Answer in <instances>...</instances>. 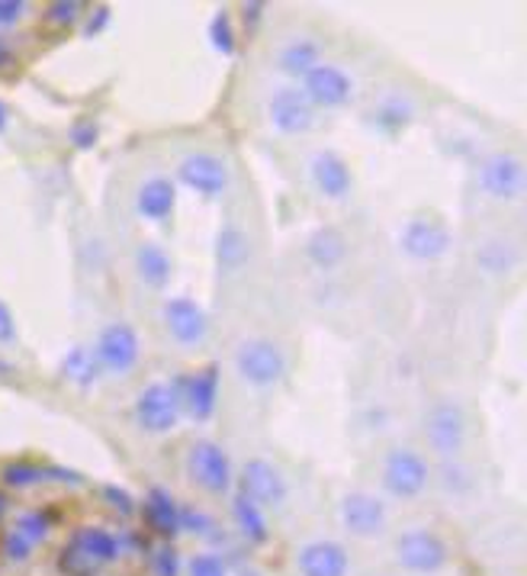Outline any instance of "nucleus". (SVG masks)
<instances>
[{
	"label": "nucleus",
	"mask_w": 527,
	"mask_h": 576,
	"mask_svg": "<svg viewBox=\"0 0 527 576\" xmlns=\"http://www.w3.org/2000/svg\"><path fill=\"white\" fill-rule=\"evenodd\" d=\"M396 564L415 576H434L451 564V547L431 529H409L396 538Z\"/></svg>",
	"instance_id": "obj_1"
},
{
	"label": "nucleus",
	"mask_w": 527,
	"mask_h": 576,
	"mask_svg": "<svg viewBox=\"0 0 527 576\" xmlns=\"http://www.w3.org/2000/svg\"><path fill=\"white\" fill-rule=\"evenodd\" d=\"M235 371L248 386L267 390V386L283 381L287 354L270 339H245L241 345L235 348Z\"/></svg>",
	"instance_id": "obj_2"
},
{
	"label": "nucleus",
	"mask_w": 527,
	"mask_h": 576,
	"mask_svg": "<svg viewBox=\"0 0 527 576\" xmlns=\"http://www.w3.org/2000/svg\"><path fill=\"white\" fill-rule=\"evenodd\" d=\"M431 467L412 448H392L383 461V487L392 500H415L428 490Z\"/></svg>",
	"instance_id": "obj_3"
},
{
	"label": "nucleus",
	"mask_w": 527,
	"mask_h": 576,
	"mask_svg": "<svg viewBox=\"0 0 527 576\" xmlns=\"http://www.w3.org/2000/svg\"><path fill=\"white\" fill-rule=\"evenodd\" d=\"M184 396L181 381L178 384H149L136 396V419L151 435H164L181 423Z\"/></svg>",
	"instance_id": "obj_4"
},
{
	"label": "nucleus",
	"mask_w": 527,
	"mask_h": 576,
	"mask_svg": "<svg viewBox=\"0 0 527 576\" xmlns=\"http://www.w3.org/2000/svg\"><path fill=\"white\" fill-rule=\"evenodd\" d=\"M187 470L193 477V483L209 493V497H223L232 490V461H228L226 448L203 438V441H193L187 455Z\"/></svg>",
	"instance_id": "obj_5"
},
{
	"label": "nucleus",
	"mask_w": 527,
	"mask_h": 576,
	"mask_svg": "<svg viewBox=\"0 0 527 576\" xmlns=\"http://www.w3.org/2000/svg\"><path fill=\"white\" fill-rule=\"evenodd\" d=\"M424 438H428L434 455H441L444 461H453L466 448V416H463V409L451 399L434 403L428 419H424Z\"/></svg>",
	"instance_id": "obj_6"
},
{
	"label": "nucleus",
	"mask_w": 527,
	"mask_h": 576,
	"mask_svg": "<svg viewBox=\"0 0 527 576\" xmlns=\"http://www.w3.org/2000/svg\"><path fill=\"white\" fill-rule=\"evenodd\" d=\"M94 358L104 371L110 374H132L139 367V358H142V342H139V332L129 326V322H110L94 348Z\"/></svg>",
	"instance_id": "obj_7"
},
{
	"label": "nucleus",
	"mask_w": 527,
	"mask_h": 576,
	"mask_svg": "<svg viewBox=\"0 0 527 576\" xmlns=\"http://www.w3.org/2000/svg\"><path fill=\"white\" fill-rule=\"evenodd\" d=\"M65 554L77 557L84 567H90L94 574H104L107 567H114L116 561L122 557V547H119V538H116L110 529H100V525H84V529H75L72 538L65 541L62 547Z\"/></svg>",
	"instance_id": "obj_8"
},
{
	"label": "nucleus",
	"mask_w": 527,
	"mask_h": 576,
	"mask_svg": "<svg viewBox=\"0 0 527 576\" xmlns=\"http://www.w3.org/2000/svg\"><path fill=\"white\" fill-rule=\"evenodd\" d=\"M228 164L213 152H190L181 164H178V181L190 188L193 193L216 200L228 191Z\"/></svg>",
	"instance_id": "obj_9"
},
{
	"label": "nucleus",
	"mask_w": 527,
	"mask_h": 576,
	"mask_svg": "<svg viewBox=\"0 0 527 576\" xmlns=\"http://www.w3.org/2000/svg\"><path fill=\"white\" fill-rule=\"evenodd\" d=\"M302 94L309 97L312 107L338 110V107H347L354 100V81L338 65L319 62L309 75L302 77Z\"/></svg>",
	"instance_id": "obj_10"
},
{
	"label": "nucleus",
	"mask_w": 527,
	"mask_h": 576,
	"mask_svg": "<svg viewBox=\"0 0 527 576\" xmlns=\"http://www.w3.org/2000/svg\"><path fill=\"white\" fill-rule=\"evenodd\" d=\"M161 316H164L168 335L178 345L196 348L203 345L206 335H209V316H206V309L200 307L196 300H190V297H171V300H164Z\"/></svg>",
	"instance_id": "obj_11"
},
{
	"label": "nucleus",
	"mask_w": 527,
	"mask_h": 576,
	"mask_svg": "<svg viewBox=\"0 0 527 576\" xmlns=\"http://www.w3.org/2000/svg\"><path fill=\"white\" fill-rule=\"evenodd\" d=\"M270 126L283 136H305L315 126V107L302 94V87H280L267 100Z\"/></svg>",
	"instance_id": "obj_12"
},
{
	"label": "nucleus",
	"mask_w": 527,
	"mask_h": 576,
	"mask_svg": "<svg viewBox=\"0 0 527 576\" xmlns=\"http://www.w3.org/2000/svg\"><path fill=\"white\" fill-rule=\"evenodd\" d=\"M341 525L354 535V538H379L386 532V505L377 500L374 493H364V490H354L347 493L338 505Z\"/></svg>",
	"instance_id": "obj_13"
},
{
	"label": "nucleus",
	"mask_w": 527,
	"mask_h": 576,
	"mask_svg": "<svg viewBox=\"0 0 527 576\" xmlns=\"http://www.w3.org/2000/svg\"><path fill=\"white\" fill-rule=\"evenodd\" d=\"M238 493H245L248 500L255 502V505H261V509H280L287 502L290 490H287L283 473L273 463L264 461V458H251V461L245 463V470H241V490Z\"/></svg>",
	"instance_id": "obj_14"
},
{
	"label": "nucleus",
	"mask_w": 527,
	"mask_h": 576,
	"mask_svg": "<svg viewBox=\"0 0 527 576\" xmlns=\"http://www.w3.org/2000/svg\"><path fill=\"white\" fill-rule=\"evenodd\" d=\"M451 230L438 220H424L418 216L412 223H406V230L399 235L402 252L415 262H438L451 252Z\"/></svg>",
	"instance_id": "obj_15"
},
{
	"label": "nucleus",
	"mask_w": 527,
	"mask_h": 576,
	"mask_svg": "<svg viewBox=\"0 0 527 576\" xmlns=\"http://www.w3.org/2000/svg\"><path fill=\"white\" fill-rule=\"evenodd\" d=\"M480 188L490 200H518L525 188V168L515 154L495 152L480 164Z\"/></svg>",
	"instance_id": "obj_16"
},
{
	"label": "nucleus",
	"mask_w": 527,
	"mask_h": 576,
	"mask_svg": "<svg viewBox=\"0 0 527 576\" xmlns=\"http://www.w3.org/2000/svg\"><path fill=\"white\" fill-rule=\"evenodd\" d=\"M181 396L196 423H209L219 406V364H206L196 374H187V381H181Z\"/></svg>",
	"instance_id": "obj_17"
},
{
	"label": "nucleus",
	"mask_w": 527,
	"mask_h": 576,
	"mask_svg": "<svg viewBox=\"0 0 527 576\" xmlns=\"http://www.w3.org/2000/svg\"><path fill=\"white\" fill-rule=\"evenodd\" d=\"M297 570H300V576H347L351 574V557L338 541H309L297 551Z\"/></svg>",
	"instance_id": "obj_18"
},
{
	"label": "nucleus",
	"mask_w": 527,
	"mask_h": 576,
	"mask_svg": "<svg viewBox=\"0 0 527 576\" xmlns=\"http://www.w3.org/2000/svg\"><path fill=\"white\" fill-rule=\"evenodd\" d=\"M309 174L315 181V188L322 196L329 200H344L351 188H354V178H351V168L338 152H315L309 161Z\"/></svg>",
	"instance_id": "obj_19"
},
{
	"label": "nucleus",
	"mask_w": 527,
	"mask_h": 576,
	"mask_svg": "<svg viewBox=\"0 0 527 576\" xmlns=\"http://www.w3.org/2000/svg\"><path fill=\"white\" fill-rule=\"evenodd\" d=\"M174 206H178V188L171 178H149L139 184L136 191V213L149 223H164L174 216Z\"/></svg>",
	"instance_id": "obj_20"
},
{
	"label": "nucleus",
	"mask_w": 527,
	"mask_h": 576,
	"mask_svg": "<svg viewBox=\"0 0 527 576\" xmlns=\"http://www.w3.org/2000/svg\"><path fill=\"white\" fill-rule=\"evenodd\" d=\"M142 515H146V525L158 538H174L181 535V505L174 502V497L161 487H154L146 505H142Z\"/></svg>",
	"instance_id": "obj_21"
},
{
	"label": "nucleus",
	"mask_w": 527,
	"mask_h": 576,
	"mask_svg": "<svg viewBox=\"0 0 527 576\" xmlns=\"http://www.w3.org/2000/svg\"><path fill=\"white\" fill-rule=\"evenodd\" d=\"M136 274L151 290H164L174 277V265H171V258L161 245L142 242V245H136Z\"/></svg>",
	"instance_id": "obj_22"
},
{
	"label": "nucleus",
	"mask_w": 527,
	"mask_h": 576,
	"mask_svg": "<svg viewBox=\"0 0 527 576\" xmlns=\"http://www.w3.org/2000/svg\"><path fill=\"white\" fill-rule=\"evenodd\" d=\"M305 258L319 270L338 268L341 262L347 258V238H344V232L335 230V226L312 232V238L305 242Z\"/></svg>",
	"instance_id": "obj_23"
},
{
	"label": "nucleus",
	"mask_w": 527,
	"mask_h": 576,
	"mask_svg": "<svg viewBox=\"0 0 527 576\" xmlns=\"http://www.w3.org/2000/svg\"><path fill=\"white\" fill-rule=\"evenodd\" d=\"M248 258H251V242H248L245 230L223 226L216 235V268H219V274L228 277V274L241 270L248 265Z\"/></svg>",
	"instance_id": "obj_24"
},
{
	"label": "nucleus",
	"mask_w": 527,
	"mask_h": 576,
	"mask_svg": "<svg viewBox=\"0 0 527 576\" xmlns=\"http://www.w3.org/2000/svg\"><path fill=\"white\" fill-rule=\"evenodd\" d=\"M232 519H235L238 532L251 541V544H264V541L270 538V525H267L264 509L255 505L245 493H235V500H232Z\"/></svg>",
	"instance_id": "obj_25"
},
{
	"label": "nucleus",
	"mask_w": 527,
	"mask_h": 576,
	"mask_svg": "<svg viewBox=\"0 0 527 576\" xmlns=\"http://www.w3.org/2000/svg\"><path fill=\"white\" fill-rule=\"evenodd\" d=\"M319 42L315 39H290L280 49V72L293 77H305L319 65Z\"/></svg>",
	"instance_id": "obj_26"
},
{
	"label": "nucleus",
	"mask_w": 527,
	"mask_h": 576,
	"mask_svg": "<svg viewBox=\"0 0 527 576\" xmlns=\"http://www.w3.org/2000/svg\"><path fill=\"white\" fill-rule=\"evenodd\" d=\"M100 364H97V358H94V351L84 345H75L68 354H65V361H62V374H65V381H72L75 386H94L100 381Z\"/></svg>",
	"instance_id": "obj_27"
},
{
	"label": "nucleus",
	"mask_w": 527,
	"mask_h": 576,
	"mask_svg": "<svg viewBox=\"0 0 527 576\" xmlns=\"http://www.w3.org/2000/svg\"><path fill=\"white\" fill-rule=\"evenodd\" d=\"M52 515L45 512V509H23L17 519H13V532L20 535V538H26L33 547H39V544H45L49 541V535H52Z\"/></svg>",
	"instance_id": "obj_28"
},
{
	"label": "nucleus",
	"mask_w": 527,
	"mask_h": 576,
	"mask_svg": "<svg viewBox=\"0 0 527 576\" xmlns=\"http://www.w3.org/2000/svg\"><path fill=\"white\" fill-rule=\"evenodd\" d=\"M0 483H3L7 490H30V487L45 483V467H39V463L33 461L3 463V470H0Z\"/></svg>",
	"instance_id": "obj_29"
},
{
	"label": "nucleus",
	"mask_w": 527,
	"mask_h": 576,
	"mask_svg": "<svg viewBox=\"0 0 527 576\" xmlns=\"http://www.w3.org/2000/svg\"><path fill=\"white\" fill-rule=\"evenodd\" d=\"M0 554H3L7 564H30L33 554H36V547L26 538H20L13 529H3V535H0Z\"/></svg>",
	"instance_id": "obj_30"
},
{
	"label": "nucleus",
	"mask_w": 527,
	"mask_h": 576,
	"mask_svg": "<svg viewBox=\"0 0 527 576\" xmlns=\"http://www.w3.org/2000/svg\"><path fill=\"white\" fill-rule=\"evenodd\" d=\"M377 122L383 129H389V132H396V129H402L406 122H409V116H412V107L406 104V100H399V97H389V100H383L377 107Z\"/></svg>",
	"instance_id": "obj_31"
},
{
	"label": "nucleus",
	"mask_w": 527,
	"mask_h": 576,
	"mask_svg": "<svg viewBox=\"0 0 527 576\" xmlns=\"http://www.w3.org/2000/svg\"><path fill=\"white\" fill-rule=\"evenodd\" d=\"M80 13H84V7L75 3V0H55V3H49L45 10H42V17H45V23L49 26H75L77 20H80Z\"/></svg>",
	"instance_id": "obj_32"
},
{
	"label": "nucleus",
	"mask_w": 527,
	"mask_h": 576,
	"mask_svg": "<svg viewBox=\"0 0 527 576\" xmlns=\"http://www.w3.org/2000/svg\"><path fill=\"white\" fill-rule=\"evenodd\" d=\"M151 576H181V557L171 544L151 551Z\"/></svg>",
	"instance_id": "obj_33"
},
{
	"label": "nucleus",
	"mask_w": 527,
	"mask_h": 576,
	"mask_svg": "<svg viewBox=\"0 0 527 576\" xmlns=\"http://www.w3.org/2000/svg\"><path fill=\"white\" fill-rule=\"evenodd\" d=\"M209 42H213V49L223 52V55H232V52H235V30H232L228 13H219V17L209 23Z\"/></svg>",
	"instance_id": "obj_34"
},
{
	"label": "nucleus",
	"mask_w": 527,
	"mask_h": 576,
	"mask_svg": "<svg viewBox=\"0 0 527 576\" xmlns=\"http://www.w3.org/2000/svg\"><path fill=\"white\" fill-rule=\"evenodd\" d=\"M68 136H72V146L84 152V149H94V146H97V139H100V129H97V122H94V119L80 116L75 126L68 129Z\"/></svg>",
	"instance_id": "obj_35"
},
{
	"label": "nucleus",
	"mask_w": 527,
	"mask_h": 576,
	"mask_svg": "<svg viewBox=\"0 0 527 576\" xmlns=\"http://www.w3.org/2000/svg\"><path fill=\"white\" fill-rule=\"evenodd\" d=\"M193 532V535H209L213 532V522L209 515H203L200 509H190V505H181V532Z\"/></svg>",
	"instance_id": "obj_36"
},
{
	"label": "nucleus",
	"mask_w": 527,
	"mask_h": 576,
	"mask_svg": "<svg viewBox=\"0 0 527 576\" xmlns=\"http://www.w3.org/2000/svg\"><path fill=\"white\" fill-rule=\"evenodd\" d=\"M190 576H228L226 564L216 554H196L190 561Z\"/></svg>",
	"instance_id": "obj_37"
},
{
	"label": "nucleus",
	"mask_w": 527,
	"mask_h": 576,
	"mask_svg": "<svg viewBox=\"0 0 527 576\" xmlns=\"http://www.w3.org/2000/svg\"><path fill=\"white\" fill-rule=\"evenodd\" d=\"M502 248H505V245H498V242H495V245H486V248L476 255L480 268L490 270V274H502V270L508 268V258L502 255Z\"/></svg>",
	"instance_id": "obj_38"
},
{
	"label": "nucleus",
	"mask_w": 527,
	"mask_h": 576,
	"mask_svg": "<svg viewBox=\"0 0 527 576\" xmlns=\"http://www.w3.org/2000/svg\"><path fill=\"white\" fill-rule=\"evenodd\" d=\"M104 500H107V505L114 509L116 515H122V519H129V515L136 512L132 497H129L126 490H119V487H104Z\"/></svg>",
	"instance_id": "obj_39"
},
{
	"label": "nucleus",
	"mask_w": 527,
	"mask_h": 576,
	"mask_svg": "<svg viewBox=\"0 0 527 576\" xmlns=\"http://www.w3.org/2000/svg\"><path fill=\"white\" fill-rule=\"evenodd\" d=\"M26 3L23 0H0V30H13L23 17H26Z\"/></svg>",
	"instance_id": "obj_40"
},
{
	"label": "nucleus",
	"mask_w": 527,
	"mask_h": 576,
	"mask_svg": "<svg viewBox=\"0 0 527 576\" xmlns=\"http://www.w3.org/2000/svg\"><path fill=\"white\" fill-rule=\"evenodd\" d=\"M13 339H17V319H13L10 307L0 300V342H3V345H10Z\"/></svg>",
	"instance_id": "obj_41"
},
{
	"label": "nucleus",
	"mask_w": 527,
	"mask_h": 576,
	"mask_svg": "<svg viewBox=\"0 0 527 576\" xmlns=\"http://www.w3.org/2000/svg\"><path fill=\"white\" fill-rule=\"evenodd\" d=\"M45 483H72V487H77L80 473L68 470V467H45Z\"/></svg>",
	"instance_id": "obj_42"
},
{
	"label": "nucleus",
	"mask_w": 527,
	"mask_h": 576,
	"mask_svg": "<svg viewBox=\"0 0 527 576\" xmlns=\"http://www.w3.org/2000/svg\"><path fill=\"white\" fill-rule=\"evenodd\" d=\"M107 23H110V10H107V7H97V13H94V17L87 20V26H84V36H97Z\"/></svg>",
	"instance_id": "obj_43"
},
{
	"label": "nucleus",
	"mask_w": 527,
	"mask_h": 576,
	"mask_svg": "<svg viewBox=\"0 0 527 576\" xmlns=\"http://www.w3.org/2000/svg\"><path fill=\"white\" fill-rule=\"evenodd\" d=\"M10 68H17V45L0 36V72H10Z\"/></svg>",
	"instance_id": "obj_44"
},
{
	"label": "nucleus",
	"mask_w": 527,
	"mask_h": 576,
	"mask_svg": "<svg viewBox=\"0 0 527 576\" xmlns=\"http://www.w3.org/2000/svg\"><path fill=\"white\" fill-rule=\"evenodd\" d=\"M241 13H245V26H248V30H258V23H261V13H264V3H245V7H241Z\"/></svg>",
	"instance_id": "obj_45"
},
{
	"label": "nucleus",
	"mask_w": 527,
	"mask_h": 576,
	"mask_svg": "<svg viewBox=\"0 0 527 576\" xmlns=\"http://www.w3.org/2000/svg\"><path fill=\"white\" fill-rule=\"evenodd\" d=\"M7 126H10V110H7V107L0 104V132H3Z\"/></svg>",
	"instance_id": "obj_46"
},
{
	"label": "nucleus",
	"mask_w": 527,
	"mask_h": 576,
	"mask_svg": "<svg viewBox=\"0 0 527 576\" xmlns=\"http://www.w3.org/2000/svg\"><path fill=\"white\" fill-rule=\"evenodd\" d=\"M7 512H10V500H7V493H0V522L7 519Z\"/></svg>",
	"instance_id": "obj_47"
},
{
	"label": "nucleus",
	"mask_w": 527,
	"mask_h": 576,
	"mask_svg": "<svg viewBox=\"0 0 527 576\" xmlns=\"http://www.w3.org/2000/svg\"><path fill=\"white\" fill-rule=\"evenodd\" d=\"M241 576H258L255 570H241Z\"/></svg>",
	"instance_id": "obj_48"
}]
</instances>
